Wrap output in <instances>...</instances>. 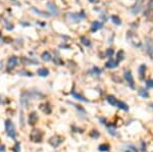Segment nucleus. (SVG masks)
Masks as SVG:
<instances>
[{
  "label": "nucleus",
  "instance_id": "1",
  "mask_svg": "<svg viewBox=\"0 0 153 152\" xmlns=\"http://www.w3.org/2000/svg\"><path fill=\"white\" fill-rule=\"evenodd\" d=\"M107 101L110 105H112V106H115V107H117V108L123 109V110H126V111L129 110V106H128L125 102H123V101L117 100L114 96H108Z\"/></svg>",
  "mask_w": 153,
  "mask_h": 152
},
{
  "label": "nucleus",
  "instance_id": "2",
  "mask_svg": "<svg viewBox=\"0 0 153 152\" xmlns=\"http://www.w3.org/2000/svg\"><path fill=\"white\" fill-rule=\"evenodd\" d=\"M5 131H6V134L8 137L14 139L15 136H16V132H15L14 125H13V123L10 120H7L5 122Z\"/></svg>",
  "mask_w": 153,
  "mask_h": 152
},
{
  "label": "nucleus",
  "instance_id": "3",
  "mask_svg": "<svg viewBox=\"0 0 153 152\" xmlns=\"http://www.w3.org/2000/svg\"><path fill=\"white\" fill-rule=\"evenodd\" d=\"M17 63H19V57L15 56V55L10 56L8 58V60H7V64H6L7 71H12L17 65Z\"/></svg>",
  "mask_w": 153,
  "mask_h": 152
},
{
  "label": "nucleus",
  "instance_id": "4",
  "mask_svg": "<svg viewBox=\"0 0 153 152\" xmlns=\"http://www.w3.org/2000/svg\"><path fill=\"white\" fill-rule=\"evenodd\" d=\"M145 48H146V52L148 55L153 58V39L151 38H146L145 40Z\"/></svg>",
  "mask_w": 153,
  "mask_h": 152
},
{
  "label": "nucleus",
  "instance_id": "5",
  "mask_svg": "<svg viewBox=\"0 0 153 152\" xmlns=\"http://www.w3.org/2000/svg\"><path fill=\"white\" fill-rule=\"evenodd\" d=\"M30 138L34 142H41L42 141V133L40 130H33L30 135Z\"/></svg>",
  "mask_w": 153,
  "mask_h": 152
},
{
  "label": "nucleus",
  "instance_id": "6",
  "mask_svg": "<svg viewBox=\"0 0 153 152\" xmlns=\"http://www.w3.org/2000/svg\"><path fill=\"white\" fill-rule=\"evenodd\" d=\"M142 6H143V0H137L131 9L132 13L133 14H138L141 11V9H142Z\"/></svg>",
  "mask_w": 153,
  "mask_h": 152
},
{
  "label": "nucleus",
  "instance_id": "7",
  "mask_svg": "<svg viewBox=\"0 0 153 152\" xmlns=\"http://www.w3.org/2000/svg\"><path fill=\"white\" fill-rule=\"evenodd\" d=\"M123 77H125V79H126V81L128 82V84L130 85V87H131V88L135 87V82H134L133 75H132V73L130 72V71H126Z\"/></svg>",
  "mask_w": 153,
  "mask_h": 152
},
{
  "label": "nucleus",
  "instance_id": "8",
  "mask_svg": "<svg viewBox=\"0 0 153 152\" xmlns=\"http://www.w3.org/2000/svg\"><path fill=\"white\" fill-rule=\"evenodd\" d=\"M46 6H47L48 10L50 11L51 15H58V14H59V9H58V7L56 6V5L54 4V3H52V2H48Z\"/></svg>",
  "mask_w": 153,
  "mask_h": 152
},
{
  "label": "nucleus",
  "instance_id": "9",
  "mask_svg": "<svg viewBox=\"0 0 153 152\" xmlns=\"http://www.w3.org/2000/svg\"><path fill=\"white\" fill-rule=\"evenodd\" d=\"M62 142H63V139L60 137H52L51 139L49 140V143L51 144L53 147H57V146L60 145Z\"/></svg>",
  "mask_w": 153,
  "mask_h": 152
},
{
  "label": "nucleus",
  "instance_id": "10",
  "mask_svg": "<svg viewBox=\"0 0 153 152\" xmlns=\"http://www.w3.org/2000/svg\"><path fill=\"white\" fill-rule=\"evenodd\" d=\"M71 18L73 20H75V22H81V21L85 18V13L84 11H81V13H71Z\"/></svg>",
  "mask_w": 153,
  "mask_h": 152
},
{
  "label": "nucleus",
  "instance_id": "11",
  "mask_svg": "<svg viewBox=\"0 0 153 152\" xmlns=\"http://www.w3.org/2000/svg\"><path fill=\"white\" fill-rule=\"evenodd\" d=\"M22 63L24 65H32V64H38V61L36 59L29 58V57H23Z\"/></svg>",
  "mask_w": 153,
  "mask_h": 152
},
{
  "label": "nucleus",
  "instance_id": "12",
  "mask_svg": "<svg viewBox=\"0 0 153 152\" xmlns=\"http://www.w3.org/2000/svg\"><path fill=\"white\" fill-rule=\"evenodd\" d=\"M38 122V114H37V112H32L30 113V115H29V125H35L36 123Z\"/></svg>",
  "mask_w": 153,
  "mask_h": 152
},
{
  "label": "nucleus",
  "instance_id": "13",
  "mask_svg": "<svg viewBox=\"0 0 153 152\" xmlns=\"http://www.w3.org/2000/svg\"><path fill=\"white\" fill-rule=\"evenodd\" d=\"M102 27H103L102 23H100V22H93L92 25H91V32H93V33L97 32V31L100 30Z\"/></svg>",
  "mask_w": 153,
  "mask_h": 152
},
{
  "label": "nucleus",
  "instance_id": "14",
  "mask_svg": "<svg viewBox=\"0 0 153 152\" xmlns=\"http://www.w3.org/2000/svg\"><path fill=\"white\" fill-rule=\"evenodd\" d=\"M117 65H119V61L110 59L109 61H107V62H106L105 66L107 67V68H114V67H117Z\"/></svg>",
  "mask_w": 153,
  "mask_h": 152
},
{
  "label": "nucleus",
  "instance_id": "15",
  "mask_svg": "<svg viewBox=\"0 0 153 152\" xmlns=\"http://www.w3.org/2000/svg\"><path fill=\"white\" fill-rule=\"evenodd\" d=\"M32 10L34 11L35 13H37V14L41 15V16H44V18H50V15H51V13H47V12H44V11L38 10V9H37L36 7H33Z\"/></svg>",
  "mask_w": 153,
  "mask_h": 152
},
{
  "label": "nucleus",
  "instance_id": "16",
  "mask_svg": "<svg viewBox=\"0 0 153 152\" xmlns=\"http://www.w3.org/2000/svg\"><path fill=\"white\" fill-rule=\"evenodd\" d=\"M37 74L39 75L40 77H47L49 75V71L47 68H45V67H41V68L37 71Z\"/></svg>",
  "mask_w": 153,
  "mask_h": 152
},
{
  "label": "nucleus",
  "instance_id": "17",
  "mask_svg": "<svg viewBox=\"0 0 153 152\" xmlns=\"http://www.w3.org/2000/svg\"><path fill=\"white\" fill-rule=\"evenodd\" d=\"M145 72H146V65L141 64L140 67H139V78H140L141 80H143V79H144Z\"/></svg>",
  "mask_w": 153,
  "mask_h": 152
},
{
  "label": "nucleus",
  "instance_id": "18",
  "mask_svg": "<svg viewBox=\"0 0 153 152\" xmlns=\"http://www.w3.org/2000/svg\"><path fill=\"white\" fill-rule=\"evenodd\" d=\"M71 95H73V98H75V99H78V100H81V101H83V102H88V99H85L82 95L75 93V92H71Z\"/></svg>",
  "mask_w": 153,
  "mask_h": 152
},
{
  "label": "nucleus",
  "instance_id": "19",
  "mask_svg": "<svg viewBox=\"0 0 153 152\" xmlns=\"http://www.w3.org/2000/svg\"><path fill=\"white\" fill-rule=\"evenodd\" d=\"M41 58L43 59L44 61H50L52 59V56H51V54H50L49 52H47V51H45V52H43L42 53V55H41Z\"/></svg>",
  "mask_w": 153,
  "mask_h": 152
},
{
  "label": "nucleus",
  "instance_id": "20",
  "mask_svg": "<svg viewBox=\"0 0 153 152\" xmlns=\"http://www.w3.org/2000/svg\"><path fill=\"white\" fill-rule=\"evenodd\" d=\"M98 149H99V151H101V152H107L110 150V147L108 144H101Z\"/></svg>",
  "mask_w": 153,
  "mask_h": 152
},
{
  "label": "nucleus",
  "instance_id": "21",
  "mask_svg": "<svg viewBox=\"0 0 153 152\" xmlns=\"http://www.w3.org/2000/svg\"><path fill=\"white\" fill-rule=\"evenodd\" d=\"M111 21H112V23H113L114 25H117V26H119V25L121 24V18H119L117 15H112V16H111Z\"/></svg>",
  "mask_w": 153,
  "mask_h": 152
},
{
  "label": "nucleus",
  "instance_id": "22",
  "mask_svg": "<svg viewBox=\"0 0 153 152\" xmlns=\"http://www.w3.org/2000/svg\"><path fill=\"white\" fill-rule=\"evenodd\" d=\"M108 130V133H109L110 135H112V136H115V134H117V132H115V127H112V125H110V126H108L107 128Z\"/></svg>",
  "mask_w": 153,
  "mask_h": 152
},
{
  "label": "nucleus",
  "instance_id": "23",
  "mask_svg": "<svg viewBox=\"0 0 153 152\" xmlns=\"http://www.w3.org/2000/svg\"><path fill=\"white\" fill-rule=\"evenodd\" d=\"M139 94H140V96H142L143 98H148L149 97V93L146 91V90H144V89H140V90H139Z\"/></svg>",
  "mask_w": 153,
  "mask_h": 152
},
{
  "label": "nucleus",
  "instance_id": "24",
  "mask_svg": "<svg viewBox=\"0 0 153 152\" xmlns=\"http://www.w3.org/2000/svg\"><path fill=\"white\" fill-rule=\"evenodd\" d=\"M81 41H82V43L84 44L85 46H90V45H91L90 40L87 39V38L84 37V36H82V37H81Z\"/></svg>",
  "mask_w": 153,
  "mask_h": 152
},
{
  "label": "nucleus",
  "instance_id": "25",
  "mask_svg": "<svg viewBox=\"0 0 153 152\" xmlns=\"http://www.w3.org/2000/svg\"><path fill=\"white\" fill-rule=\"evenodd\" d=\"M90 136H91V137H92V138H94V139H96V138H98V137H99V136H100V134L97 132V131L93 130L92 132L90 133Z\"/></svg>",
  "mask_w": 153,
  "mask_h": 152
},
{
  "label": "nucleus",
  "instance_id": "26",
  "mask_svg": "<svg viewBox=\"0 0 153 152\" xmlns=\"http://www.w3.org/2000/svg\"><path fill=\"white\" fill-rule=\"evenodd\" d=\"M13 152H21V143L20 142H17L15 144L14 148H13Z\"/></svg>",
  "mask_w": 153,
  "mask_h": 152
},
{
  "label": "nucleus",
  "instance_id": "27",
  "mask_svg": "<svg viewBox=\"0 0 153 152\" xmlns=\"http://www.w3.org/2000/svg\"><path fill=\"white\" fill-rule=\"evenodd\" d=\"M123 51H119V52L117 53V60L119 62V61L123 60Z\"/></svg>",
  "mask_w": 153,
  "mask_h": 152
},
{
  "label": "nucleus",
  "instance_id": "28",
  "mask_svg": "<svg viewBox=\"0 0 153 152\" xmlns=\"http://www.w3.org/2000/svg\"><path fill=\"white\" fill-rule=\"evenodd\" d=\"M146 86L147 88H153V80L146 81Z\"/></svg>",
  "mask_w": 153,
  "mask_h": 152
},
{
  "label": "nucleus",
  "instance_id": "29",
  "mask_svg": "<svg viewBox=\"0 0 153 152\" xmlns=\"http://www.w3.org/2000/svg\"><path fill=\"white\" fill-rule=\"evenodd\" d=\"M5 28H6V30L11 31L13 29V25L9 24V23H5Z\"/></svg>",
  "mask_w": 153,
  "mask_h": 152
},
{
  "label": "nucleus",
  "instance_id": "30",
  "mask_svg": "<svg viewBox=\"0 0 153 152\" xmlns=\"http://www.w3.org/2000/svg\"><path fill=\"white\" fill-rule=\"evenodd\" d=\"M106 55H107L108 57H111L112 55H113V49H107V51H106Z\"/></svg>",
  "mask_w": 153,
  "mask_h": 152
},
{
  "label": "nucleus",
  "instance_id": "31",
  "mask_svg": "<svg viewBox=\"0 0 153 152\" xmlns=\"http://www.w3.org/2000/svg\"><path fill=\"white\" fill-rule=\"evenodd\" d=\"M93 73H95V75H100L101 74V70H99L98 67H94L93 68Z\"/></svg>",
  "mask_w": 153,
  "mask_h": 152
},
{
  "label": "nucleus",
  "instance_id": "32",
  "mask_svg": "<svg viewBox=\"0 0 153 152\" xmlns=\"http://www.w3.org/2000/svg\"><path fill=\"white\" fill-rule=\"evenodd\" d=\"M148 8H149V10L153 11V0H150V1H149V3H148Z\"/></svg>",
  "mask_w": 153,
  "mask_h": 152
},
{
  "label": "nucleus",
  "instance_id": "33",
  "mask_svg": "<svg viewBox=\"0 0 153 152\" xmlns=\"http://www.w3.org/2000/svg\"><path fill=\"white\" fill-rule=\"evenodd\" d=\"M20 75H24V76H28V77H32L33 74L29 72H20Z\"/></svg>",
  "mask_w": 153,
  "mask_h": 152
},
{
  "label": "nucleus",
  "instance_id": "34",
  "mask_svg": "<svg viewBox=\"0 0 153 152\" xmlns=\"http://www.w3.org/2000/svg\"><path fill=\"white\" fill-rule=\"evenodd\" d=\"M0 152H5V146L0 145Z\"/></svg>",
  "mask_w": 153,
  "mask_h": 152
},
{
  "label": "nucleus",
  "instance_id": "35",
  "mask_svg": "<svg viewBox=\"0 0 153 152\" xmlns=\"http://www.w3.org/2000/svg\"><path fill=\"white\" fill-rule=\"evenodd\" d=\"M145 150H146V144L142 142V151H145Z\"/></svg>",
  "mask_w": 153,
  "mask_h": 152
},
{
  "label": "nucleus",
  "instance_id": "36",
  "mask_svg": "<svg viewBox=\"0 0 153 152\" xmlns=\"http://www.w3.org/2000/svg\"><path fill=\"white\" fill-rule=\"evenodd\" d=\"M130 148H131L132 150H134L135 152H138V150H137V148H134V146H129Z\"/></svg>",
  "mask_w": 153,
  "mask_h": 152
},
{
  "label": "nucleus",
  "instance_id": "37",
  "mask_svg": "<svg viewBox=\"0 0 153 152\" xmlns=\"http://www.w3.org/2000/svg\"><path fill=\"white\" fill-rule=\"evenodd\" d=\"M3 68V62H2V60H0V71L2 70Z\"/></svg>",
  "mask_w": 153,
  "mask_h": 152
},
{
  "label": "nucleus",
  "instance_id": "38",
  "mask_svg": "<svg viewBox=\"0 0 153 152\" xmlns=\"http://www.w3.org/2000/svg\"><path fill=\"white\" fill-rule=\"evenodd\" d=\"M90 1H91V2H94V1H95V0H90Z\"/></svg>",
  "mask_w": 153,
  "mask_h": 152
},
{
  "label": "nucleus",
  "instance_id": "39",
  "mask_svg": "<svg viewBox=\"0 0 153 152\" xmlns=\"http://www.w3.org/2000/svg\"><path fill=\"white\" fill-rule=\"evenodd\" d=\"M151 107H152V108H153V104H151Z\"/></svg>",
  "mask_w": 153,
  "mask_h": 152
},
{
  "label": "nucleus",
  "instance_id": "40",
  "mask_svg": "<svg viewBox=\"0 0 153 152\" xmlns=\"http://www.w3.org/2000/svg\"><path fill=\"white\" fill-rule=\"evenodd\" d=\"M0 37H1V32H0Z\"/></svg>",
  "mask_w": 153,
  "mask_h": 152
},
{
  "label": "nucleus",
  "instance_id": "41",
  "mask_svg": "<svg viewBox=\"0 0 153 152\" xmlns=\"http://www.w3.org/2000/svg\"><path fill=\"white\" fill-rule=\"evenodd\" d=\"M127 152H131V151H127Z\"/></svg>",
  "mask_w": 153,
  "mask_h": 152
}]
</instances>
